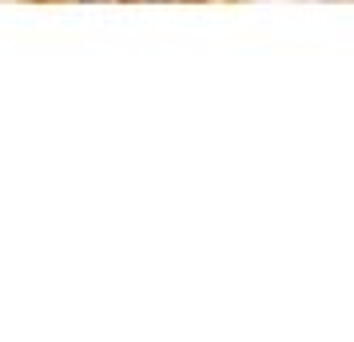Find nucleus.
I'll return each instance as SVG.
<instances>
[{
  "label": "nucleus",
  "mask_w": 354,
  "mask_h": 342,
  "mask_svg": "<svg viewBox=\"0 0 354 342\" xmlns=\"http://www.w3.org/2000/svg\"><path fill=\"white\" fill-rule=\"evenodd\" d=\"M147 4H160V0H147Z\"/></svg>",
  "instance_id": "nucleus-1"
}]
</instances>
